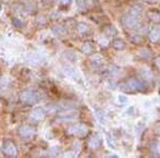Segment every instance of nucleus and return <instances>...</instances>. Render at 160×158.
Segmentation results:
<instances>
[{"label":"nucleus","mask_w":160,"mask_h":158,"mask_svg":"<svg viewBox=\"0 0 160 158\" xmlns=\"http://www.w3.org/2000/svg\"><path fill=\"white\" fill-rule=\"evenodd\" d=\"M104 34L106 37H115L118 34V31L113 26H106L104 28Z\"/></svg>","instance_id":"6ab92c4d"},{"label":"nucleus","mask_w":160,"mask_h":158,"mask_svg":"<svg viewBox=\"0 0 160 158\" xmlns=\"http://www.w3.org/2000/svg\"><path fill=\"white\" fill-rule=\"evenodd\" d=\"M146 84L143 79H139L137 77H129L128 79H126L124 82H121L118 84L120 90H122L123 92L127 93H137V92H142L146 89Z\"/></svg>","instance_id":"f257e3e1"},{"label":"nucleus","mask_w":160,"mask_h":158,"mask_svg":"<svg viewBox=\"0 0 160 158\" xmlns=\"http://www.w3.org/2000/svg\"><path fill=\"white\" fill-rule=\"evenodd\" d=\"M76 3L80 11H84V10H87L89 2H88V0H76Z\"/></svg>","instance_id":"5701e85b"},{"label":"nucleus","mask_w":160,"mask_h":158,"mask_svg":"<svg viewBox=\"0 0 160 158\" xmlns=\"http://www.w3.org/2000/svg\"><path fill=\"white\" fill-rule=\"evenodd\" d=\"M66 131L68 135H73V136L86 137L89 133V128L84 124H75V125L69 126Z\"/></svg>","instance_id":"39448f33"},{"label":"nucleus","mask_w":160,"mask_h":158,"mask_svg":"<svg viewBox=\"0 0 160 158\" xmlns=\"http://www.w3.org/2000/svg\"><path fill=\"white\" fill-rule=\"evenodd\" d=\"M60 2L63 6H69L72 3V0H60Z\"/></svg>","instance_id":"c85d7f7f"},{"label":"nucleus","mask_w":160,"mask_h":158,"mask_svg":"<svg viewBox=\"0 0 160 158\" xmlns=\"http://www.w3.org/2000/svg\"><path fill=\"white\" fill-rule=\"evenodd\" d=\"M148 38L151 42L157 43L160 40V27L155 26L154 28H152L151 31L148 32Z\"/></svg>","instance_id":"1a4fd4ad"},{"label":"nucleus","mask_w":160,"mask_h":158,"mask_svg":"<svg viewBox=\"0 0 160 158\" xmlns=\"http://www.w3.org/2000/svg\"><path fill=\"white\" fill-rule=\"evenodd\" d=\"M91 62L95 65H102L104 63V58L102 56L98 55V54H95L91 57Z\"/></svg>","instance_id":"aec40b11"},{"label":"nucleus","mask_w":160,"mask_h":158,"mask_svg":"<svg viewBox=\"0 0 160 158\" xmlns=\"http://www.w3.org/2000/svg\"><path fill=\"white\" fill-rule=\"evenodd\" d=\"M153 151L155 154L160 156V142H154L153 143Z\"/></svg>","instance_id":"bb28decb"},{"label":"nucleus","mask_w":160,"mask_h":158,"mask_svg":"<svg viewBox=\"0 0 160 158\" xmlns=\"http://www.w3.org/2000/svg\"><path fill=\"white\" fill-rule=\"evenodd\" d=\"M1 10H2V8H1V6H0V12H1Z\"/></svg>","instance_id":"2f4dec72"},{"label":"nucleus","mask_w":160,"mask_h":158,"mask_svg":"<svg viewBox=\"0 0 160 158\" xmlns=\"http://www.w3.org/2000/svg\"><path fill=\"white\" fill-rule=\"evenodd\" d=\"M65 57L68 59L69 61H72V62H74V61H76V59H77V56H76V54L73 53V51H65Z\"/></svg>","instance_id":"393cba45"},{"label":"nucleus","mask_w":160,"mask_h":158,"mask_svg":"<svg viewBox=\"0 0 160 158\" xmlns=\"http://www.w3.org/2000/svg\"><path fill=\"white\" fill-rule=\"evenodd\" d=\"M95 113H96V116L97 119H98V121L100 122L102 124H106V115L104 113V111L102 109H99V108L95 107Z\"/></svg>","instance_id":"412c9836"},{"label":"nucleus","mask_w":160,"mask_h":158,"mask_svg":"<svg viewBox=\"0 0 160 158\" xmlns=\"http://www.w3.org/2000/svg\"><path fill=\"white\" fill-rule=\"evenodd\" d=\"M1 153L7 157H16L18 150L12 141H4L1 145Z\"/></svg>","instance_id":"20e7f679"},{"label":"nucleus","mask_w":160,"mask_h":158,"mask_svg":"<svg viewBox=\"0 0 160 158\" xmlns=\"http://www.w3.org/2000/svg\"><path fill=\"white\" fill-rule=\"evenodd\" d=\"M140 75H141L142 79L146 82L152 81V80H153V73H152L151 69H148V67H143V69H140Z\"/></svg>","instance_id":"9b49d317"},{"label":"nucleus","mask_w":160,"mask_h":158,"mask_svg":"<svg viewBox=\"0 0 160 158\" xmlns=\"http://www.w3.org/2000/svg\"><path fill=\"white\" fill-rule=\"evenodd\" d=\"M52 32L55 33L57 37L62 38V37H64V35H66L68 29H66V27H64V26H62V25H57L52 28Z\"/></svg>","instance_id":"f8f14e48"},{"label":"nucleus","mask_w":160,"mask_h":158,"mask_svg":"<svg viewBox=\"0 0 160 158\" xmlns=\"http://www.w3.org/2000/svg\"><path fill=\"white\" fill-rule=\"evenodd\" d=\"M121 23H122L123 27L125 28V29H127V30L138 29L139 26H140V23H139V17L133 16V15L130 14V13L124 15L122 18H121Z\"/></svg>","instance_id":"f03ea898"},{"label":"nucleus","mask_w":160,"mask_h":158,"mask_svg":"<svg viewBox=\"0 0 160 158\" xmlns=\"http://www.w3.org/2000/svg\"><path fill=\"white\" fill-rule=\"evenodd\" d=\"M142 12H143V9H142V7L140 4H135V6L131 7L129 10L130 14H132L133 16H137V17H140Z\"/></svg>","instance_id":"f3484780"},{"label":"nucleus","mask_w":160,"mask_h":158,"mask_svg":"<svg viewBox=\"0 0 160 158\" xmlns=\"http://www.w3.org/2000/svg\"><path fill=\"white\" fill-rule=\"evenodd\" d=\"M148 16L149 20L155 23V24L160 23V13L158 11H156V10H151V11H148Z\"/></svg>","instance_id":"4468645a"},{"label":"nucleus","mask_w":160,"mask_h":158,"mask_svg":"<svg viewBox=\"0 0 160 158\" xmlns=\"http://www.w3.org/2000/svg\"><path fill=\"white\" fill-rule=\"evenodd\" d=\"M138 55L141 59H148V58H149V56H151L152 54H151V50H149V49L144 47V48H141L140 50H139Z\"/></svg>","instance_id":"4be33fe9"},{"label":"nucleus","mask_w":160,"mask_h":158,"mask_svg":"<svg viewBox=\"0 0 160 158\" xmlns=\"http://www.w3.org/2000/svg\"><path fill=\"white\" fill-rule=\"evenodd\" d=\"M111 46H112L115 50H123V49L126 47V44L122 38H114V40L112 41V43H111Z\"/></svg>","instance_id":"ddd939ff"},{"label":"nucleus","mask_w":160,"mask_h":158,"mask_svg":"<svg viewBox=\"0 0 160 158\" xmlns=\"http://www.w3.org/2000/svg\"><path fill=\"white\" fill-rule=\"evenodd\" d=\"M64 71H65V74H68V76H71L72 78H74L75 80H79L80 77L78 73H77V71L75 69H73V67L71 66H65L64 67Z\"/></svg>","instance_id":"dca6fc26"},{"label":"nucleus","mask_w":160,"mask_h":158,"mask_svg":"<svg viewBox=\"0 0 160 158\" xmlns=\"http://www.w3.org/2000/svg\"><path fill=\"white\" fill-rule=\"evenodd\" d=\"M40 99V94L35 91H24L20 94V102L26 105H35Z\"/></svg>","instance_id":"7ed1b4c3"},{"label":"nucleus","mask_w":160,"mask_h":158,"mask_svg":"<svg viewBox=\"0 0 160 158\" xmlns=\"http://www.w3.org/2000/svg\"><path fill=\"white\" fill-rule=\"evenodd\" d=\"M142 1L145 2V3H148V4H154V3H157L159 0H142Z\"/></svg>","instance_id":"c756f323"},{"label":"nucleus","mask_w":160,"mask_h":158,"mask_svg":"<svg viewBox=\"0 0 160 158\" xmlns=\"http://www.w3.org/2000/svg\"><path fill=\"white\" fill-rule=\"evenodd\" d=\"M18 133L20 136L24 137V138H29V137L33 136V135L35 134V129L29 125H22L19 127Z\"/></svg>","instance_id":"0eeeda50"},{"label":"nucleus","mask_w":160,"mask_h":158,"mask_svg":"<svg viewBox=\"0 0 160 158\" xmlns=\"http://www.w3.org/2000/svg\"><path fill=\"white\" fill-rule=\"evenodd\" d=\"M155 64L158 67V69H160V57H156L155 58Z\"/></svg>","instance_id":"7c9ffc66"},{"label":"nucleus","mask_w":160,"mask_h":158,"mask_svg":"<svg viewBox=\"0 0 160 158\" xmlns=\"http://www.w3.org/2000/svg\"><path fill=\"white\" fill-rule=\"evenodd\" d=\"M45 115H46L45 109H44V108L38 107V108H35V109L33 110L32 112H31L30 118L32 119L33 121H35V122H40V121H43L44 120Z\"/></svg>","instance_id":"423d86ee"},{"label":"nucleus","mask_w":160,"mask_h":158,"mask_svg":"<svg viewBox=\"0 0 160 158\" xmlns=\"http://www.w3.org/2000/svg\"><path fill=\"white\" fill-rule=\"evenodd\" d=\"M130 42L132 44H136V45H139V44L142 43V37L139 34H135V35H130L129 37Z\"/></svg>","instance_id":"b1692460"},{"label":"nucleus","mask_w":160,"mask_h":158,"mask_svg":"<svg viewBox=\"0 0 160 158\" xmlns=\"http://www.w3.org/2000/svg\"><path fill=\"white\" fill-rule=\"evenodd\" d=\"M27 60L33 64H42L43 62H45V58L42 55H40V54L32 53L27 56Z\"/></svg>","instance_id":"6e6552de"},{"label":"nucleus","mask_w":160,"mask_h":158,"mask_svg":"<svg viewBox=\"0 0 160 158\" xmlns=\"http://www.w3.org/2000/svg\"><path fill=\"white\" fill-rule=\"evenodd\" d=\"M77 31H78L79 34H82V35L87 34L90 31V27L86 23H79V24L77 25Z\"/></svg>","instance_id":"a211bd4d"},{"label":"nucleus","mask_w":160,"mask_h":158,"mask_svg":"<svg viewBox=\"0 0 160 158\" xmlns=\"http://www.w3.org/2000/svg\"><path fill=\"white\" fill-rule=\"evenodd\" d=\"M102 145V138L98 135H93L89 140V146L93 150H97Z\"/></svg>","instance_id":"9d476101"},{"label":"nucleus","mask_w":160,"mask_h":158,"mask_svg":"<svg viewBox=\"0 0 160 158\" xmlns=\"http://www.w3.org/2000/svg\"><path fill=\"white\" fill-rule=\"evenodd\" d=\"M94 50V45L91 42H84L81 45V51L84 55H91L92 51Z\"/></svg>","instance_id":"2eb2a0df"},{"label":"nucleus","mask_w":160,"mask_h":158,"mask_svg":"<svg viewBox=\"0 0 160 158\" xmlns=\"http://www.w3.org/2000/svg\"><path fill=\"white\" fill-rule=\"evenodd\" d=\"M118 103L120 104H126L128 102V98L126 97V96H124V95H118Z\"/></svg>","instance_id":"cd10ccee"},{"label":"nucleus","mask_w":160,"mask_h":158,"mask_svg":"<svg viewBox=\"0 0 160 158\" xmlns=\"http://www.w3.org/2000/svg\"><path fill=\"white\" fill-rule=\"evenodd\" d=\"M107 142H108V145H109L110 147H112V149H114V147H115L114 139L112 138V136H111V135H107Z\"/></svg>","instance_id":"a878e982"}]
</instances>
